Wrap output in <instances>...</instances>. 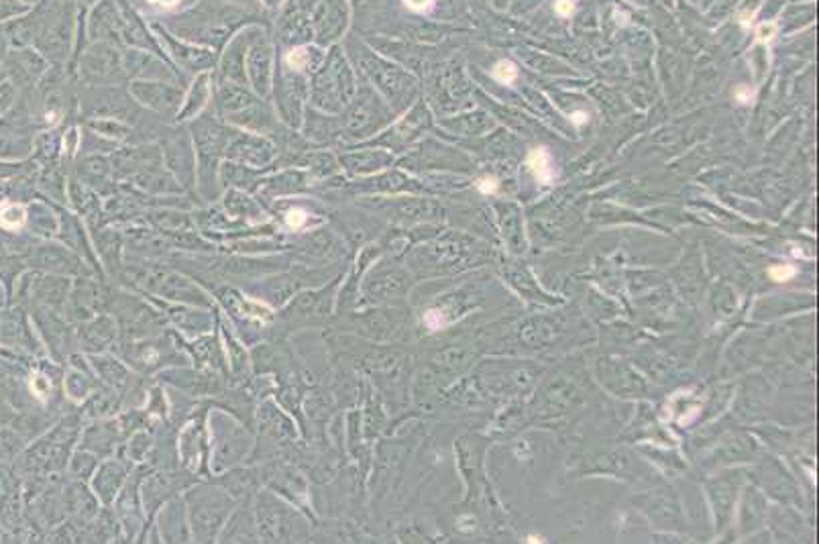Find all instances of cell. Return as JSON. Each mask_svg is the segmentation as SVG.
Returning a JSON list of instances; mask_svg holds the SVG:
<instances>
[{
    "label": "cell",
    "mask_w": 819,
    "mask_h": 544,
    "mask_svg": "<svg viewBox=\"0 0 819 544\" xmlns=\"http://www.w3.org/2000/svg\"><path fill=\"white\" fill-rule=\"evenodd\" d=\"M270 60H272V53L265 43L253 45L247 56V69H249V76H251L257 90L265 92L270 86Z\"/></svg>",
    "instance_id": "obj_1"
},
{
    "label": "cell",
    "mask_w": 819,
    "mask_h": 544,
    "mask_svg": "<svg viewBox=\"0 0 819 544\" xmlns=\"http://www.w3.org/2000/svg\"><path fill=\"white\" fill-rule=\"evenodd\" d=\"M528 167L534 174V178L540 183H552L554 180V170H552V161L550 155L545 147H538L528 155Z\"/></svg>",
    "instance_id": "obj_2"
},
{
    "label": "cell",
    "mask_w": 819,
    "mask_h": 544,
    "mask_svg": "<svg viewBox=\"0 0 819 544\" xmlns=\"http://www.w3.org/2000/svg\"><path fill=\"white\" fill-rule=\"evenodd\" d=\"M145 102H149L151 106H155V108H172V106H176V102H178V94L172 90V88H167V86H153V84H149V86H145Z\"/></svg>",
    "instance_id": "obj_3"
},
{
    "label": "cell",
    "mask_w": 819,
    "mask_h": 544,
    "mask_svg": "<svg viewBox=\"0 0 819 544\" xmlns=\"http://www.w3.org/2000/svg\"><path fill=\"white\" fill-rule=\"evenodd\" d=\"M25 218H27L25 208H23V206H17V204H8L4 211L0 212V224H2L4 229H8V231H15V229L23 226V224H25Z\"/></svg>",
    "instance_id": "obj_4"
},
{
    "label": "cell",
    "mask_w": 819,
    "mask_h": 544,
    "mask_svg": "<svg viewBox=\"0 0 819 544\" xmlns=\"http://www.w3.org/2000/svg\"><path fill=\"white\" fill-rule=\"evenodd\" d=\"M491 76H493L497 82H502V84H512L518 78V67L512 61H499V63L491 69Z\"/></svg>",
    "instance_id": "obj_5"
},
{
    "label": "cell",
    "mask_w": 819,
    "mask_h": 544,
    "mask_svg": "<svg viewBox=\"0 0 819 544\" xmlns=\"http://www.w3.org/2000/svg\"><path fill=\"white\" fill-rule=\"evenodd\" d=\"M777 35V25L775 23H762L756 29V41L760 43H770Z\"/></svg>",
    "instance_id": "obj_6"
},
{
    "label": "cell",
    "mask_w": 819,
    "mask_h": 544,
    "mask_svg": "<svg viewBox=\"0 0 819 544\" xmlns=\"http://www.w3.org/2000/svg\"><path fill=\"white\" fill-rule=\"evenodd\" d=\"M770 277L775 279V281H787V279H791L793 275H795V267H791V265H779V267H772L770 270Z\"/></svg>",
    "instance_id": "obj_7"
},
{
    "label": "cell",
    "mask_w": 819,
    "mask_h": 544,
    "mask_svg": "<svg viewBox=\"0 0 819 544\" xmlns=\"http://www.w3.org/2000/svg\"><path fill=\"white\" fill-rule=\"evenodd\" d=\"M554 10L561 17H571L575 13V4H573V0H556L554 2Z\"/></svg>",
    "instance_id": "obj_8"
},
{
    "label": "cell",
    "mask_w": 819,
    "mask_h": 544,
    "mask_svg": "<svg viewBox=\"0 0 819 544\" xmlns=\"http://www.w3.org/2000/svg\"><path fill=\"white\" fill-rule=\"evenodd\" d=\"M308 60H310V56H308V49H296L290 58H288V61L294 65V67H304L306 63H308Z\"/></svg>",
    "instance_id": "obj_9"
},
{
    "label": "cell",
    "mask_w": 819,
    "mask_h": 544,
    "mask_svg": "<svg viewBox=\"0 0 819 544\" xmlns=\"http://www.w3.org/2000/svg\"><path fill=\"white\" fill-rule=\"evenodd\" d=\"M404 2H406L408 8H412V10H416V13L428 10L430 4H432V0H404Z\"/></svg>",
    "instance_id": "obj_10"
},
{
    "label": "cell",
    "mask_w": 819,
    "mask_h": 544,
    "mask_svg": "<svg viewBox=\"0 0 819 544\" xmlns=\"http://www.w3.org/2000/svg\"><path fill=\"white\" fill-rule=\"evenodd\" d=\"M477 188H479L483 194H493V192L497 190V181L493 180V178H483V180L477 181Z\"/></svg>",
    "instance_id": "obj_11"
},
{
    "label": "cell",
    "mask_w": 819,
    "mask_h": 544,
    "mask_svg": "<svg viewBox=\"0 0 819 544\" xmlns=\"http://www.w3.org/2000/svg\"><path fill=\"white\" fill-rule=\"evenodd\" d=\"M426 322H428L430 329H440V327H442V320L438 318V312H436V310H432V312L426 314Z\"/></svg>",
    "instance_id": "obj_12"
},
{
    "label": "cell",
    "mask_w": 819,
    "mask_h": 544,
    "mask_svg": "<svg viewBox=\"0 0 819 544\" xmlns=\"http://www.w3.org/2000/svg\"><path fill=\"white\" fill-rule=\"evenodd\" d=\"M736 96H738V100H740V102H744V104H748V102L752 100V96H754V94H752V92L748 90V88H738V92H736Z\"/></svg>",
    "instance_id": "obj_13"
},
{
    "label": "cell",
    "mask_w": 819,
    "mask_h": 544,
    "mask_svg": "<svg viewBox=\"0 0 819 544\" xmlns=\"http://www.w3.org/2000/svg\"><path fill=\"white\" fill-rule=\"evenodd\" d=\"M587 113H575L573 117H571V121L575 122V124H583V122H587Z\"/></svg>",
    "instance_id": "obj_14"
},
{
    "label": "cell",
    "mask_w": 819,
    "mask_h": 544,
    "mask_svg": "<svg viewBox=\"0 0 819 544\" xmlns=\"http://www.w3.org/2000/svg\"><path fill=\"white\" fill-rule=\"evenodd\" d=\"M151 2L163 4V6H174V4H176V2H180V0H151Z\"/></svg>",
    "instance_id": "obj_15"
},
{
    "label": "cell",
    "mask_w": 819,
    "mask_h": 544,
    "mask_svg": "<svg viewBox=\"0 0 819 544\" xmlns=\"http://www.w3.org/2000/svg\"><path fill=\"white\" fill-rule=\"evenodd\" d=\"M265 2H267V4H277L279 0H265Z\"/></svg>",
    "instance_id": "obj_16"
},
{
    "label": "cell",
    "mask_w": 819,
    "mask_h": 544,
    "mask_svg": "<svg viewBox=\"0 0 819 544\" xmlns=\"http://www.w3.org/2000/svg\"><path fill=\"white\" fill-rule=\"evenodd\" d=\"M233 2H253V0H233Z\"/></svg>",
    "instance_id": "obj_17"
},
{
    "label": "cell",
    "mask_w": 819,
    "mask_h": 544,
    "mask_svg": "<svg viewBox=\"0 0 819 544\" xmlns=\"http://www.w3.org/2000/svg\"><path fill=\"white\" fill-rule=\"evenodd\" d=\"M84 2H86V4H92V2H94V0H84Z\"/></svg>",
    "instance_id": "obj_18"
}]
</instances>
